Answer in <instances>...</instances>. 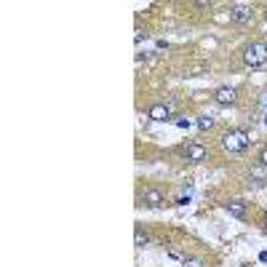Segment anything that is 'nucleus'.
Wrapping results in <instances>:
<instances>
[{
	"instance_id": "6e6552de",
	"label": "nucleus",
	"mask_w": 267,
	"mask_h": 267,
	"mask_svg": "<svg viewBox=\"0 0 267 267\" xmlns=\"http://www.w3.org/2000/svg\"><path fill=\"white\" fill-rule=\"evenodd\" d=\"M142 203H147V206H160V203H163V195L158 192V190H144L142 192Z\"/></svg>"
},
{
	"instance_id": "0eeeda50",
	"label": "nucleus",
	"mask_w": 267,
	"mask_h": 267,
	"mask_svg": "<svg viewBox=\"0 0 267 267\" xmlns=\"http://www.w3.org/2000/svg\"><path fill=\"white\" fill-rule=\"evenodd\" d=\"M224 208H227V214L235 216V219L246 216V203H243V200H230V203H224Z\"/></svg>"
},
{
	"instance_id": "39448f33",
	"label": "nucleus",
	"mask_w": 267,
	"mask_h": 267,
	"mask_svg": "<svg viewBox=\"0 0 267 267\" xmlns=\"http://www.w3.org/2000/svg\"><path fill=\"white\" fill-rule=\"evenodd\" d=\"M214 99H216V104H232V102H235V88L222 86V88L214 91Z\"/></svg>"
},
{
	"instance_id": "4468645a",
	"label": "nucleus",
	"mask_w": 267,
	"mask_h": 267,
	"mask_svg": "<svg viewBox=\"0 0 267 267\" xmlns=\"http://www.w3.org/2000/svg\"><path fill=\"white\" fill-rule=\"evenodd\" d=\"M264 222H267V214H264Z\"/></svg>"
},
{
	"instance_id": "9b49d317",
	"label": "nucleus",
	"mask_w": 267,
	"mask_h": 267,
	"mask_svg": "<svg viewBox=\"0 0 267 267\" xmlns=\"http://www.w3.org/2000/svg\"><path fill=\"white\" fill-rule=\"evenodd\" d=\"M182 262H184V267H203V262H200V259H195V256H190V259H182Z\"/></svg>"
},
{
	"instance_id": "20e7f679",
	"label": "nucleus",
	"mask_w": 267,
	"mask_h": 267,
	"mask_svg": "<svg viewBox=\"0 0 267 267\" xmlns=\"http://www.w3.org/2000/svg\"><path fill=\"white\" fill-rule=\"evenodd\" d=\"M182 152H184V158H187V160H192V163L206 160V147H203V144H195V142H192V144H187Z\"/></svg>"
},
{
	"instance_id": "423d86ee",
	"label": "nucleus",
	"mask_w": 267,
	"mask_h": 267,
	"mask_svg": "<svg viewBox=\"0 0 267 267\" xmlns=\"http://www.w3.org/2000/svg\"><path fill=\"white\" fill-rule=\"evenodd\" d=\"M147 118H152V120H168L171 107L168 104H152L150 110H147Z\"/></svg>"
},
{
	"instance_id": "f03ea898",
	"label": "nucleus",
	"mask_w": 267,
	"mask_h": 267,
	"mask_svg": "<svg viewBox=\"0 0 267 267\" xmlns=\"http://www.w3.org/2000/svg\"><path fill=\"white\" fill-rule=\"evenodd\" d=\"M243 62L248 67H259L267 62V43H248L243 48Z\"/></svg>"
},
{
	"instance_id": "f8f14e48",
	"label": "nucleus",
	"mask_w": 267,
	"mask_h": 267,
	"mask_svg": "<svg viewBox=\"0 0 267 267\" xmlns=\"http://www.w3.org/2000/svg\"><path fill=\"white\" fill-rule=\"evenodd\" d=\"M168 256H171V259H184V256H182V251H176V248H171V251H168Z\"/></svg>"
},
{
	"instance_id": "1a4fd4ad",
	"label": "nucleus",
	"mask_w": 267,
	"mask_h": 267,
	"mask_svg": "<svg viewBox=\"0 0 267 267\" xmlns=\"http://www.w3.org/2000/svg\"><path fill=\"white\" fill-rule=\"evenodd\" d=\"M134 243H136L139 248H144L147 243H150V235H147V232L142 230V227H136V232H134Z\"/></svg>"
},
{
	"instance_id": "7ed1b4c3",
	"label": "nucleus",
	"mask_w": 267,
	"mask_h": 267,
	"mask_svg": "<svg viewBox=\"0 0 267 267\" xmlns=\"http://www.w3.org/2000/svg\"><path fill=\"white\" fill-rule=\"evenodd\" d=\"M230 19L235 24H248V22L254 19V8H251V6H243V3L230 6Z\"/></svg>"
},
{
	"instance_id": "ddd939ff",
	"label": "nucleus",
	"mask_w": 267,
	"mask_h": 267,
	"mask_svg": "<svg viewBox=\"0 0 267 267\" xmlns=\"http://www.w3.org/2000/svg\"><path fill=\"white\" fill-rule=\"evenodd\" d=\"M259 163H262V166L267 168V150H262V152H259Z\"/></svg>"
},
{
	"instance_id": "9d476101",
	"label": "nucleus",
	"mask_w": 267,
	"mask_h": 267,
	"mask_svg": "<svg viewBox=\"0 0 267 267\" xmlns=\"http://www.w3.org/2000/svg\"><path fill=\"white\" fill-rule=\"evenodd\" d=\"M211 126H214V118H211V115H200V120H198V128H200V131H208Z\"/></svg>"
},
{
	"instance_id": "f257e3e1",
	"label": "nucleus",
	"mask_w": 267,
	"mask_h": 267,
	"mask_svg": "<svg viewBox=\"0 0 267 267\" xmlns=\"http://www.w3.org/2000/svg\"><path fill=\"white\" fill-rule=\"evenodd\" d=\"M248 134L246 131H227L224 136H222V147L227 152H243L248 147Z\"/></svg>"
}]
</instances>
